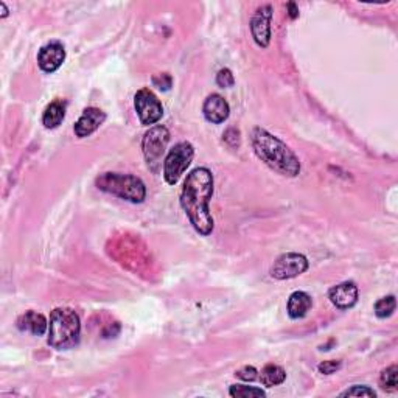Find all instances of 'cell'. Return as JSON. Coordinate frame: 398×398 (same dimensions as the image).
Here are the masks:
<instances>
[{
  "label": "cell",
  "instance_id": "10",
  "mask_svg": "<svg viewBox=\"0 0 398 398\" xmlns=\"http://www.w3.org/2000/svg\"><path fill=\"white\" fill-rule=\"evenodd\" d=\"M65 59V48L61 42H48L44 47H41L38 53V64L41 70L47 74H53L61 67Z\"/></svg>",
  "mask_w": 398,
  "mask_h": 398
},
{
  "label": "cell",
  "instance_id": "8",
  "mask_svg": "<svg viewBox=\"0 0 398 398\" xmlns=\"http://www.w3.org/2000/svg\"><path fill=\"white\" fill-rule=\"evenodd\" d=\"M134 107L142 125L149 126L158 123L164 116V106L151 89H140L134 96Z\"/></svg>",
  "mask_w": 398,
  "mask_h": 398
},
{
  "label": "cell",
  "instance_id": "12",
  "mask_svg": "<svg viewBox=\"0 0 398 398\" xmlns=\"http://www.w3.org/2000/svg\"><path fill=\"white\" fill-rule=\"evenodd\" d=\"M358 295V286L353 282L339 283V285L330 288L328 291L330 302L339 310H348L357 305Z\"/></svg>",
  "mask_w": 398,
  "mask_h": 398
},
{
  "label": "cell",
  "instance_id": "2",
  "mask_svg": "<svg viewBox=\"0 0 398 398\" xmlns=\"http://www.w3.org/2000/svg\"><path fill=\"white\" fill-rule=\"evenodd\" d=\"M252 148L264 165L282 176L295 178L300 173V160L286 143L263 128H254L251 134Z\"/></svg>",
  "mask_w": 398,
  "mask_h": 398
},
{
  "label": "cell",
  "instance_id": "13",
  "mask_svg": "<svg viewBox=\"0 0 398 398\" xmlns=\"http://www.w3.org/2000/svg\"><path fill=\"white\" fill-rule=\"evenodd\" d=\"M202 114L207 122L220 125L224 123L229 116H231V106H229V103L224 100V96H221L220 94H212L204 101Z\"/></svg>",
  "mask_w": 398,
  "mask_h": 398
},
{
  "label": "cell",
  "instance_id": "1",
  "mask_svg": "<svg viewBox=\"0 0 398 398\" xmlns=\"http://www.w3.org/2000/svg\"><path fill=\"white\" fill-rule=\"evenodd\" d=\"M213 196V174L209 168H195L187 176L180 191V207L198 233L207 237L213 232L215 221L209 202Z\"/></svg>",
  "mask_w": 398,
  "mask_h": 398
},
{
  "label": "cell",
  "instance_id": "25",
  "mask_svg": "<svg viewBox=\"0 0 398 398\" xmlns=\"http://www.w3.org/2000/svg\"><path fill=\"white\" fill-rule=\"evenodd\" d=\"M222 138H224V142L232 148H238L241 143V134L237 128H229L224 134H222Z\"/></svg>",
  "mask_w": 398,
  "mask_h": 398
},
{
  "label": "cell",
  "instance_id": "17",
  "mask_svg": "<svg viewBox=\"0 0 398 398\" xmlns=\"http://www.w3.org/2000/svg\"><path fill=\"white\" fill-rule=\"evenodd\" d=\"M258 378H260L263 386H266V388H274V386H280L282 383H285L286 372L282 366L266 364L262 369V372L258 373Z\"/></svg>",
  "mask_w": 398,
  "mask_h": 398
},
{
  "label": "cell",
  "instance_id": "7",
  "mask_svg": "<svg viewBox=\"0 0 398 398\" xmlns=\"http://www.w3.org/2000/svg\"><path fill=\"white\" fill-rule=\"evenodd\" d=\"M308 268L310 263L305 255L297 254V252H286L274 262L269 269V274L275 280H288L302 275Z\"/></svg>",
  "mask_w": 398,
  "mask_h": 398
},
{
  "label": "cell",
  "instance_id": "23",
  "mask_svg": "<svg viewBox=\"0 0 398 398\" xmlns=\"http://www.w3.org/2000/svg\"><path fill=\"white\" fill-rule=\"evenodd\" d=\"M258 372L254 366H244L235 372V375H237L240 379H243V381H255L258 378Z\"/></svg>",
  "mask_w": 398,
  "mask_h": 398
},
{
  "label": "cell",
  "instance_id": "19",
  "mask_svg": "<svg viewBox=\"0 0 398 398\" xmlns=\"http://www.w3.org/2000/svg\"><path fill=\"white\" fill-rule=\"evenodd\" d=\"M379 384L388 392H395L398 388V367L394 364L384 369L379 377Z\"/></svg>",
  "mask_w": 398,
  "mask_h": 398
},
{
  "label": "cell",
  "instance_id": "20",
  "mask_svg": "<svg viewBox=\"0 0 398 398\" xmlns=\"http://www.w3.org/2000/svg\"><path fill=\"white\" fill-rule=\"evenodd\" d=\"M395 306H397V300H395V295H388V297H383L379 299L378 302L373 306V310H375V315L379 319H386L394 315L395 311Z\"/></svg>",
  "mask_w": 398,
  "mask_h": 398
},
{
  "label": "cell",
  "instance_id": "27",
  "mask_svg": "<svg viewBox=\"0 0 398 398\" xmlns=\"http://www.w3.org/2000/svg\"><path fill=\"white\" fill-rule=\"evenodd\" d=\"M286 8H288V16H289V19L291 21H295L299 17V8H297V5H295L294 2H289L286 5Z\"/></svg>",
  "mask_w": 398,
  "mask_h": 398
},
{
  "label": "cell",
  "instance_id": "9",
  "mask_svg": "<svg viewBox=\"0 0 398 398\" xmlns=\"http://www.w3.org/2000/svg\"><path fill=\"white\" fill-rule=\"evenodd\" d=\"M271 21H273V7L263 5L255 11L251 19V33L255 44L266 48L271 42Z\"/></svg>",
  "mask_w": 398,
  "mask_h": 398
},
{
  "label": "cell",
  "instance_id": "6",
  "mask_svg": "<svg viewBox=\"0 0 398 398\" xmlns=\"http://www.w3.org/2000/svg\"><path fill=\"white\" fill-rule=\"evenodd\" d=\"M193 156H195V148L191 147V143L179 142L174 145L164 160V178L167 184L176 185L179 182L187 168L190 167Z\"/></svg>",
  "mask_w": 398,
  "mask_h": 398
},
{
  "label": "cell",
  "instance_id": "15",
  "mask_svg": "<svg viewBox=\"0 0 398 398\" xmlns=\"http://www.w3.org/2000/svg\"><path fill=\"white\" fill-rule=\"evenodd\" d=\"M313 306V299L308 293L305 291H295L288 299V305H286V311L288 316L291 319H302Z\"/></svg>",
  "mask_w": 398,
  "mask_h": 398
},
{
  "label": "cell",
  "instance_id": "21",
  "mask_svg": "<svg viewBox=\"0 0 398 398\" xmlns=\"http://www.w3.org/2000/svg\"><path fill=\"white\" fill-rule=\"evenodd\" d=\"M339 397H369V398H375L377 392L370 389L369 386H363V384H355L350 389L344 390L339 394Z\"/></svg>",
  "mask_w": 398,
  "mask_h": 398
},
{
  "label": "cell",
  "instance_id": "22",
  "mask_svg": "<svg viewBox=\"0 0 398 398\" xmlns=\"http://www.w3.org/2000/svg\"><path fill=\"white\" fill-rule=\"evenodd\" d=\"M216 84H218L220 87L222 89H229L232 87L235 84V78L231 69H221L218 72V75H216Z\"/></svg>",
  "mask_w": 398,
  "mask_h": 398
},
{
  "label": "cell",
  "instance_id": "26",
  "mask_svg": "<svg viewBox=\"0 0 398 398\" xmlns=\"http://www.w3.org/2000/svg\"><path fill=\"white\" fill-rule=\"evenodd\" d=\"M153 84L160 90H170L173 86V78L170 74H160L153 78Z\"/></svg>",
  "mask_w": 398,
  "mask_h": 398
},
{
  "label": "cell",
  "instance_id": "24",
  "mask_svg": "<svg viewBox=\"0 0 398 398\" xmlns=\"http://www.w3.org/2000/svg\"><path fill=\"white\" fill-rule=\"evenodd\" d=\"M341 366H342L341 361L328 359V361H324V363L319 364L317 370L321 372V373H324V375H331V373H336L337 370H339Z\"/></svg>",
  "mask_w": 398,
  "mask_h": 398
},
{
  "label": "cell",
  "instance_id": "5",
  "mask_svg": "<svg viewBox=\"0 0 398 398\" xmlns=\"http://www.w3.org/2000/svg\"><path fill=\"white\" fill-rule=\"evenodd\" d=\"M168 142H170V131H168L165 126H153V128H149V131L145 132L142 140L143 158L147 160L148 168L154 174L160 171Z\"/></svg>",
  "mask_w": 398,
  "mask_h": 398
},
{
  "label": "cell",
  "instance_id": "3",
  "mask_svg": "<svg viewBox=\"0 0 398 398\" xmlns=\"http://www.w3.org/2000/svg\"><path fill=\"white\" fill-rule=\"evenodd\" d=\"M81 336V321L75 310L55 308L48 322V346L56 350H69L78 346Z\"/></svg>",
  "mask_w": 398,
  "mask_h": 398
},
{
  "label": "cell",
  "instance_id": "11",
  "mask_svg": "<svg viewBox=\"0 0 398 398\" xmlns=\"http://www.w3.org/2000/svg\"><path fill=\"white\" fill-rule=\"evenodd\" d=\"M106 120V112H103L100 107H86L83 111L81 117L74 126V132L78 138L89 137L90 134L100 128Z\"/></svg>",
  "mask_w": 398,
  "mask_h": 398
},
{
  "label": "cell",
  "instance_id": "14",
  "mask_svg": "<svg viewBox=\"0 0 398 398\" xmlns=\"http://www.w3.org/2000/svg\"><path fill=\"white\" fill-rule=\"evenodd\" d=\"M16 327L21 331H28L34 336H42L48 331V321L42 313L38 311H27L17 317Z\"/></svg>",
  "mask_w": 398,
  "mask_h": 398
},
{
  "label": "cell",
  "instance_id": "4",
  "mask_svg": "<svg viewBox=\"0 0 398 398\" xmlns=\"http://www.w3.org/2000/svg\"><path fill=\"white\" fill-rule=\"evenodd\" d=\"M95 185L101 191L134 204L143 202V199L147 198V187L143 180L134 174L103 173L95 179Z\"/></svg>",
  "mask_w": 398,
  "mask_h": 398
},
{
  "label": "cell",
  "instance_id": "16",
  "mask_svg": "<svg viewBox=\"0 0 398 398\" xmlns=\"http://www.w3.org/2000/svg\"><path fill=\"white\" fill-rule=\"evenodd\" d=\"M65 105L64 100H55L45 107L44 114H42V125L47 129H55L64 122L65 118Z\"/></svg>",
  "mask_w": 398,
  "mask_h": 398
},
{
  "label": "cell",
  "instance_id": "18",
  "mask_svg": "<svg viewBox=\"0 0 398 398\" xmlns=\"http://www.w3.org/2000/svg\"><path fill=\"white\" fill-rule=\"evenodd\" d=\"M229 395L233 398H264L266 392L255 386H244V384H233L229 389Z\"/></svg>",
  "mask_w": 398,
  "mask_h": 398
},
{
  "label": "cell",
  "instance_id": "28",
  "mask_svg": "<svg viewBox=\"0 0 398 398\" xmlns=\"http://www.w3.org/2000/svg\"><path fill=\"white\" fill-rule=\"evenodd\" d=\"M0 8H2V11H3V14H2V19H3V17L8 16V8H7V5H5L3 2H0Z\"/></svg>",
  "mask_w": 398,
  "mask_h": 398
}]
</instances>
